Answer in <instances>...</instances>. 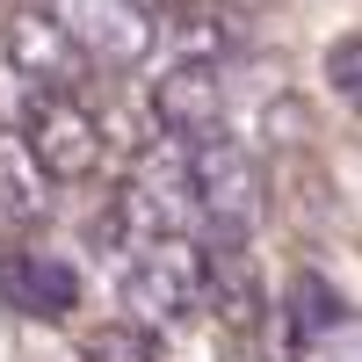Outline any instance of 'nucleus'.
I'll return each mask as SVG.
<instances>
[{
  "label": "nucleus",
  "mask_w": 362,
  "mask_h": 362,
  "mask_svg": "<svg viewBox=\"0 0 362 362\" xmlns=\"http://www.w3.org/2000/svg\"><path fill=\"white\" fill-rule=\"evenodd\" d=\"M181 167H189V196H196V232L203 239H247L261 218V160L225 124L181 138Z\"/></svg>",
  "instance_id": "obj_1"
},
{
  "label": "nucleus",
  "mask_w": 362,
  "mask_h": 362,
  "mask_svg": "<svg viewBox=\"0 0 362 362\" xmlns=\"http://www.w3.org/2000/svg\"><path fill=\"white\" fill-rule=\"evenodd\" d=\"M116 218L138 239H189L196 232V196H189V167H181V138L138 153L124 196H116Z\"/></svg>",
  "instance_id": "obj_2"
},
{
  "label": "nucleus",
  "mask_w": 362,
  "mask_h": 362,
  "mask_svg": "<svg viewBox=\"0 0 362 362\" xmlns=\"http://www.w3.org/2000/svg\"><path fill=\"white\" fill-rule=\"evenodd\" d=\"M22 153L37 160L44 181H87L95 160H102V124L73 95H51L44 87V95L29 102V116H22Z\"/></svg>",
  "instance_id": "obj_3"
},
{
  "label": "nucleus",
  "mask_w": 362,
  "mask_h": 362,
  "mask_svg": "<svg viewBox=\"0 0 362 362\" xmlns=\"http://www.w3.org/2000/svg\"><path fill=\"white\" fill-rule=\"evenodd\" d=\"M0 44H8V66L29 87H51V95L80 87V73H87V51L73 44V29L51 8H15L8 22H0Z\"/></svg>",
  "instance_id": "obj_4"
},
{
  "label": "nucleus",
  "mask_w": 362,
  "mask_h": 362,
  "mask_svg": "<svg viewBox=\"0 0 362 362\" xmlns=\"http://www.w3.org/2000/svg\"><path fill=\"white\" fill-rule=\"evenodd\" d=\"M124 305H131L138 319H181V312H203L196 247H181V239H145V254L124 268Z\"/></svg>",
  "instance_id": "obj_5"
},
{
  "label": "nucleus",
  "mask_w": 362,
  "mask_h": 362,
  "mask_svg": "<svg viewBox=\"0 0 362 362\" xmlns=\"http://www.w3.org/2000/svg\"><path fill=\"white\" fill-rule=\"evenodd\" d=\"M58 22L73 29V44L102 66H138L153 51V15L138 0H58Z\"/></svg>",
  "instance_id": "obj_6"
},
{
  "label": "nucleus",
  "mask_w": 362,
  "mask_h": 362,
  "mask_svg": "<svg viewBox=\"0 0 362 362\" xmlns=\"http://www.w3.org/2000/svg\"><path fill=\"white\" fill-rule=\"evenodd\" d=\"M0 305H15L22 319H73V312H80V276H73V261L8 247V254H0Z\"/></svg>",
  "instance_id": "obj_7"
},
{
  "label": "nucleus",
  "mask_w": 362,
  "mask_h": 362,
  "mask_svg": "<svg viewBox=\"0 0 362 362\" xmlns=\"http://www.w3.org/2000/svg\"><path fill=\"white\" fill-rule=\"evenodd\" d=\"M153 116L167 124V138H189L225 124V80H218V58H181L167 80H153Z\"/></svg>",
  "instance_id": "obj_8"
},
{
  "label": "nucleus",
  "mask_w": 362,
  "mask_h": 362,
  "mask_svg": "<svg viewBox=\"0 0 362 362\" xmlns=\"http://www.w3.org/2000/svg\"><path fill=\"white\" fill-rule=\"evenodd\" d=\"M51 181L37 174V160H29L22 153V145H8V138H0V239H15V232H29V225H37L44 218V210H51Z\"/></svg>",
  "instance_id": "obj_9"
},
{
  "label": "nucleus",
  "mask_w": 362,
  "mask_h": 362,
  "mask_svg": "<svg viewBox=\"0 0 362 362\" xmlns=\"http://www.w3.org/2000/svg\"><path fill=\"white\" fill-rule=\"evenodd\" d=\"M239 8H225V0H181L174 8V44H181V58H225V51H239Z\"/></svg>",
  "instance_id": "obj_10"
},
{
  "label": "nucleus",
  "mask_w": 362,
  "mask_h": 362,
  "mask_svg": "<svg viewBox=\"0 0 362 362\" xmlns=\"http://www.w3.org/2000/svg\"><path fill=\"white\" fill-rule=\"evenodd\" d=\"M341 319H348V305H341V290L326 276H297L290 283V326L297 334H334Z\"/></svg>",
  "instance_id": "obj_11"
},
{
  "label": "nucleus",
  "mask_w": 362,
  "mask_h": 362,
  "mask_svg": "<svg viewBox=\"0 0 362 362\" xmlns=\"http://www.w3.org/2000/svg\"><path fill=\"white\" fill-rule=\"evenodd\" d=\"M80 362H160L153 341H145V326H95V334L80 341Z\"/></svg>",
  "instance_id": "obj_12"
},
{
  "label": "nucleus",
  "mask_w": 362,
  "mask_h": 362,
  "mask_svg": "<svg viewBox=\"0 0 362 362\" xmlns=\"http://www.w3.org/2000/svg\"><path fill=\"white\" fill-rule=\"evenodd\" d=\"M326 87H334V102H348L362 116V29L326 44Z\"/></svg>",
  "instance_id": "obj_13"
},
{
  "label": "nucleus",
  "mask_w": 362,
  "mask_h": 362,
  "mask_svg": "<svg viewBox=\"0 0 362 362\" xmlns=\"http://www.w3.org/2000/svg\"><path fill=\"white\" fill-rule=\"evenodd\" d=\"M261 131L276 138V145H305V138H312V116H305V102L276 95V102H268V116H261Z\"/></svg>",
  "instance_id": "obj_14"
},
{
  "label": "nucleus",
  "mask_w": 362,
  "mask_h": 362,
  "mask_svg": "<svg viewBox=\"0 0 362 362\" xmlns=\"http://www.w3.org/2000/svg\"><path fill=\"white\" fill-rule=\"evenodd\" d=\"M138 8H145V15H174L181 0H138Z\"/></svg>",
  "instance_id": "obj_15"
}]
</instances>
